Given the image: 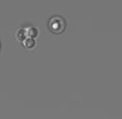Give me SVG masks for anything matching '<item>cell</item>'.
Masks as SVG:
<instances>
[{"mask_svg":"<svg viewBox=\"0 0 122 119\" xmlns=\"http://www.w3.org/2000/svg\"><path fill=\"white\" fill-rule=\"evenodd\" d=\"M0 50H1V40H0Z\"/></svg>","mask_w":122,"mask_h":119,"instance_id":"277c9868","label":"cell"},{"mask_svg":"<svg viewBox=\"0 0 122 119\" xmlns=\"http://www.w3.org/2000/svg\"><path fill=\"white\" fill-rule=\"evenodd\" d=\"M21 44L26 49H31L35 46V40L34 38H26L24 41L21 42Z\"/></svg>","mask_w":122,"mask_h":119,"instance_id":"3957f363","label":"cell"},{"mask_svg":"<svg viewBox=\"0 0 122 119\" xmlns=\"http://www.w3.org/2000/svg\"><path fill=\"white\" fill-rule=\"evenodd\" d=\"M37 35H38V30L31 25L20 27L16 32V37L19 42L24 41L26 38H35Z\"/></svg>","mask_w":122,"mask_h":119,"instance_id":"7a4b0ae2","label":"cell"},{"mask_svg":"<svg viewBox=\"0 0 122 119\" xmlns=\"http://www.w3.org/2000/svg\"><path fill=\"white\" fill-rule=\"evenodd\" d=\"M48 28L51 32L54 34H60L64 32L67 28V21L61 15L51 16L48 20Z\"/></svg>","mask_w":122,"mask_h":119,"instance_id":"6da1fadb","label":"cell"}]
</instances>
